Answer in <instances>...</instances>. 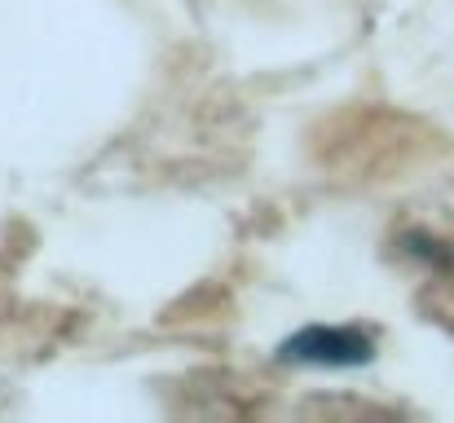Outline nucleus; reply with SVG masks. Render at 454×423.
Wrapping results in <instances>:
<instances>
[{
  "instance_id": "obj_1",
  "label": "nucleus",
  "mask_w": 454,
  "mask_h": 423,
  "mask_svg": "<svg viewBox=\"0 0 454 423\" xmlns=\"http://www.w3.org/2000/svg\"><path fill=\"white\" fill-rule=\"evenodd\" d=\"M278 357L292 366L348 371V366H366L375 357V340L362 326H304L292 340L278 344Z\"/></svg>"
}]
</instances>
